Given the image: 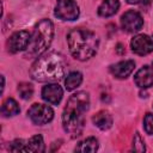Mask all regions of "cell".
Listing matches in <instances>:
<instances>
[{
    "label": "cell",
    "instance_id": "cell-1",
    "mask_svg": "<svg viewBox=\"0 0 153 153\" xmlns=\"http://www.w3.org/2000/svg\"><path fill=\"white\" fill-rule=\"evenodd\" d=\"M90 97L86 92H76L67 102L62 115V124L71 137H76L82 133L85 124V112L88 110Z\"/></svg>",
    "mask_w": 153,
    "mask_h": 153
},
{
    "label": "cell",
    "instance_id": "cell-2",
    "mask_svg": "<svg viewBox=\"0 0 153 153\" xmlns=\"http://www.w3.org/2000/svg\"><path fill=\"white\" fill-rule=\"evenodd\" d=\"M66 63L61 54L51 51L39 56L31 67L32 79L39 82H54L65 75Z\"/></svg>",
    "mask_w": 153,
    "mask_h": 153
},
{
    "label": "cell",
    "instance_id": "cell-3",
    "mask_svg": "<svg viewBox=\"0 0 153 153\" xmlns=\"http://www.w3.org/2000/svg\"><path fill=\"white\" fill-rule=\"evenodd\" d=\"M67 42L71 54L80 61L91 59L97 53L99 44V39L96 33L84 29H74L69 31Z\"/></svg>",
    "mask_w": 153,
    "mask_h": 153
},
{
    "label": "cell",
    "instance_id": "cell-4",
    "mask_svg": "<svg viewBox=\"0 0 153 153\" xmlns=\"http://www.w3.org/2000/svg\"><path fill=\"white\" fill-rule=\"evenodd\" d=\"M54 37V25L49 19L41 20L33 29L30 43L25 50V57H39L50 45Z\"/></svg>",
    "mask_w": 153,
    "mask_h": 153
},
{
    "label": "cell",
    "instance_id": "cell-5",
    "mask_svg": "<svg viewBox=\"0 0 153 153\" xmlns=\"http://www.w3.org/2000/svg\"><path fill=\"white\" fill-rule=\"evenodd\" d=\"M55 16L62 20H75L79 17V7L74 0H56Z\"/></svg>",
    "mask_w": 153,
    "mask_h": 153
},
{
    "label": "cell",
    "instance_id": "cell-6",
    "mask_svg": "<svg viewBox=\"0 0 153 153\" xmlns=\"http://www.w3.org/2000/svg\"><path fill=\"white\" fill-rule=\"evenodd\" d=\"M29 117L35 124H47L54 117V111L50 106L44 104H33L27 111Z\"/></svg>",
    "mask_w": 153,
    "mask_h": 153
},
{
    "label": "cell",
    "instance_id": "cell-7",
    "mask_svg": "<svg viewBox=\"0 0 153 153\" xmlns=\"http://www.w3.org/2000/svg\"><path fill=\"white\" fill-rule=\"evenodd\" d=\"M30 39H31V36L29 35L27 31L22 30V31L14 32L7 42L8 51L14 54V53H18L22 50H26V48L30 43Z\"/></svg>",
    "mask_w": 153,
    "mask_h": 153
},
{
    "label": "cell",
    "instance_id": "cell-8",
    "mask_svg": "<svg viewBox=\"0 0 153 153\" xmlns=\"http://www.w3.org/2000/svg\"><path fill=\"white\" fill-rule=\"evenodd\" d=\"M121 25L122 29L127 32H136L143 25L142 17L135 11H127L121 17Z\"/></svg>",
    "mask_w": 153,
    "mask_h": 153
},
{
    "label": "cell",
    "instance_id": "cell-9",
    "mask_svg": "<svg viewBox=\"0 0 153 153\" xmlns=\"http://www.w3.org/2000/svg\"><path fill=\"white\" fill-rule=\"evenodd\" d=\"M131 50L137 55H146L153 51V39L147 35H136L130 42Z\"/></svg>",
    "mask_w": 153,
    "mask_h": 153
},
{
    "label": "cell",
    "instance_id": "cell-10",
    "mask_svg": "<svg viewBox=\"0 0 153 153\" xmlns=\"http://www.w3.org/2000/svg\"><path fill=\"white\" fill-rule=\"evenodd\" d=\"M62 96H63V91L59 84L51 82L42 88V98L50 104L54 105L59 104L62 99Z\"/></svg>",
    "mask_w": 153,
    "mask_h": 153
},
{
    "label": "cell",
    "instance_id": "cell-11",
    "mask_svg": "<svg viewBox=\"0 0 153 153\" xmlns=\"http://www.w3.org/2000/svg\"><path fill=\"white\" fill-rule=\"evenodd\" d=\"M134 67H135V62L133 60H124L112 65L110 67V72L114 76L118 79H126L134 71Z\"/></svg>",
    "mask_w": 153,
    "mask_h": 153
},
{
    "label": "cell",
    "instance_id": "cell-12",
    "mask_svg": "<svg viewBox=\"0 0 153 153\" xmlns=\"http://www.w3.org/2000/svg\"><path fill=\"white\" fill-rule=\"evenodd\" d=\"M134 81L141 88H147V87L152 86L153 85V69L148 66L142 67L135 74Z\"/></svg>",
    "mask_w": 153,
    "mask_h": 153
},
{
    "label": "cell",
    "instance_id": "cell-13",
    "mask_svg": "<svg viewBox=\"0 0 153 153\" xmlns=\"http://www.w3.org/2000/svg\"><path fill=\"white\" fill-rule=\"evenodd\" d=\"M92 122H93L94 126L98 127L99 129L106 130V129H109V128L112 126V117H111V115H110L108 111L102 110V111L97 112V114L92 117Z\"/></svg>",
    "mask_w": 153,
    "mask_h": 153
},
{
    "label": "cell",
    "instance_id": "cell-14",
    "mask_svg": "<svg viewBox=\"0 0 153 153\" xmlns=\"http://www.w3.org/2000/svg\"><path fill=\"white\" fill-rule=\"evenodd\" d=\"M120 8L118 0H104L98 7V14L102 17H110L114 16Z\"/></svg>",
    "mask_w": 153,
    "mask_h": 153
},
{
    "label": "cell",
    "instance_id": "cell-15",
    "mask_svg": "<svg viewBox=\"0 0 153 153\" xmlns=\"http://www.w3.org/2000/svg\"><path fill=\"white\" fill-rule=\"evenodd\" d=\"M19 111H20L19 105H18V103H17L13 98H7V99L4 100L2 106H1V114H2L4 116H6V117L14 116V115H17Z\"/></svg>",
    "mask_w": 153,
    "mask_h": 153
},
{
    "label": "cell",
    "instance_id": "cell-16",
    "mask_svg": "<svg viewBox=\"0 0 153 153\" xmlns=\"http://www.w3.org/2000/svg\"><path fill=\"white\" fill-rule=\"evenodd\" d=\"M25 152H32V153H41L44 152V142H43V137L41 135H35L32 136L27 143H26V148Z\"/></svg>",
    "mask_w": 153,
    "mask_h": 153
},
{
    "label": "cell",
    "instance_id": "cell-17",
    "mask_svg": "<svg viewBox=\"0 0 153 153\" xmlns=\"http://www.w3.org/2000/svg\"><path fill=\"white\" fill-rule=\"evenodd\" d=\"M98 149V141L96 137H87L85 140H82L81 142H79V145L75 147V152H96Z\"/></svg>",
    "mask_w": 153,
    "mask_h": 153
},
{
    "label": "cell",
    "instance_id": "cell-18",
    "mask_svg": "<svg viewBox=\"0 0 153 153\" xmlns=\"http://www.w3.org/2000/svg\"><path fill=\"white\" fill-rule=\"evenodd\" d=\"M82 81V75L80 72H72L67 75L66 80H65V85H66V88L68 91H73L75 90Z\"/></svg>",
    "mask_w": 153,
    "mask_h": 153
},
{
    "label": "cell",
    "instance_id": "cell-19",
    "mask_svg": "<svg viewBox=\"0 0 153 153\" xmlns=\"http://www.w3.org/2000/svg\"><path fill=\"white\" fill-rule=\"evenodd\" d=\"M18 92L23 99H30L33 94V87L29 82H20L18 85Z\"/></svg>",
    "mask_w": 153,
    "mask_h": 153
},
{
    "label": "cell",
    "instance_id": "cell-20",
    "mask_svg": "<svg viewBox=\"0 0 153 153\" xmlns=\"http://www.w3.org/2000/svg\"><path fill=\"white\" fill-rule=\"evenodd\" d=\"M25 148H26V143H24L22 139H17L12 141L8 146V149L11 152H25Z\"/></svg>",
    "mask_w": 153,
    "mask_h": 153
},
{
    "label": "cell",
    "instance_id": "cell-21",
    "mask_svg": "<svg viewBox=\"0 0 153 153\" xmlns=\"http://www.w3.org/2000/svg\"><path fill=\"white\" fill-rule=\"evenodd\" d=\"M133 148H134V151H136V152H145V151H146L145 142H143V140L141 139V136H140L139 133H135V135H134Z\"/></svg>",
    "mask_w": 153,
    "mask_h": 153
},
{
    "label": "cell",
    "instance_id": "cell-22",
    "mask_svg": "<svg viewBox=\"0 0 153 153\" xmlns=\"http://www.w3.org/2000/svg\"><path fill=\"white\" fill-rule=\"evenodd\" d=\"M143 127L147 134L153 135V115L152 114H146L143 118Z\"/></svg>",
    "mask_w": 153,
    "mask_h": 153
},
{
    "label": "cell",
    "instance_id": "cell-23",
    "mask_svg": "<svg viewBox=\"0 0 153 153\" xmlns=\"http://www.w3.org/2000/svg\"><path fill=\"white\" fill-rule=\"evenodd\" d=\"M127 2L128 4H134V5H136V4H148L149 0H127Z\"/></svg>",
    "mask_w": 153,
    "mask_h": 153
},
{
    "label": "cell",
    "instance_id": "cell-24",
    "mask_svg": "<svg viewBox=\"0 0 153 153\" xmlns=\"http://www.w3.org/2000/svg\"><path fill=\"white\" fill-rule=\"evenodd\" d=\"M121 48H122V45H121V44H118V45H117V51H118L120 54H122V53H124V51H122V50H121Z\"/></svg>",
    "mask_w": 153,
    "mask_h": 153
}]
</instances>
